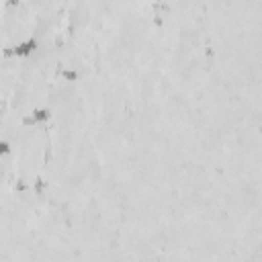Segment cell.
I'll return each instance as SVG.
<instances>
[{"instance_id":"6da1fadb","label":"cell","mask_w":262,"mask_h":262,"mask_svg":"<svg viewBox=\"0 0 262 262\" xmlns=\"http://www.w3.org/2000/svg\"><path fill=\"white\" fill-rule=\"evenodd\" d=\"M35 47H37V39L31 37V39H25V41L12 45V47L8 49V53H10V55H29V53L35 51Z\"/></svg>"},{"instance_id":"7a4b0ae2","label":"cell","mask_w":262,"mask_h":262,"mask_svg":"<svg viewBox=\"0 0 262 262\" xmlns=\"http://www.w3.org/2000/svg\"><path fill=\"white\" fill-rule=\"evenodd\" d=\"M45 119H49V111L37 108V111H33L25 121H27V123H39V121H45Z\"/></svg>"},{"instance_id":"3957f363","label":"cell","mask_w":262,"mask_h":262,"mask_svg":"<svg viewBox=\"0 0 262 262\" xmlns=\"http://www.w3.org/2000/svg\"><path fill=\"white\" fill-rule=\"evenodd\" d=\"M8 151H10V145L6 141H0V156L2 154H8Z\"/></svg>"}]
</instances>
